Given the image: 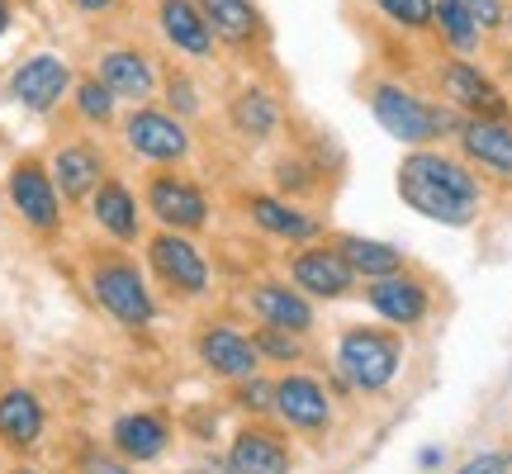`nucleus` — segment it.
<instances>
[{"label": "nucleus", "instance_id": "nucleus-1", "mask_svg": "<svg viewBox=\"0 0 512 474\" xmlns=\"http://www.w3.org/2000/svg\"><path fill=\"white\" fill-rule=\"evenodd\" d=\"M399 200L441 228H470L484 204V185L470 171V162L432 152V147H413L399 162Z\"/></svg>", "mask_w": 512, "mask_h": 474}, {"label": "nucleus", "instance_id": "nucleus-2", "mask_svg": "<svg viewBox=\"0 0 512 474\" xmlns=\"http://www.w3.org/2000/svg\"><path fill=\"white\" fill-rule=\"evenodd\" d=\"M370 114H375V124H380L394 143H408V147L437 143V138H446V133L460 128V114L451 110V105H432V100L413 95L408 86H399V81H380V86L370 91Z\"/></svg>", "mask_w": 512, "mask_h": 474}, {"label": "nucleus", "instance_id": "nucleus-3", "mask_svg": "<svg viewBox=\"0 0 512 474\" xmlns=\"http://www.w3.org/2000/svg\"><path fill=\"white\" fill-rule=\"evenodd\" d=\"M403 365V347L394 332L380 328H347L337 342V375L361 389V394H384L389 384L399 380Z\"/></svg>", "mask_w": 512, "mask_h": 474}, {"label": "nucleus", "instance_id": "nucleus-4", "mask_svg": "<svg viewBox=\"0 0 512 474\" xmlns=\"http://www.w3.org/2000/svg\"><path fill=\"white\" fill-rule=\"evenodd\" d=\"M437 86L460 119H508L512 105L470 57H446L437 67Z\"/></svg>", "mask_w": 512, "mask_h": 474}, {"label": "nucleus", "instance_id": "nucleus-5", "mask_svg": "<svg viewBox=\"0 0 512 474\" xmlns=\"http://www.w3.org/2000/svg\"><path fill=\"white\" fill-rule=\"evenodd\" d=\"M91 290L119 323H128V328H143V323H152V313H157V304H152V294H147V285H143V275L133 271L128 261H100L91 275Z\"/></svg>", "mask_w": 512, "mask_h": 474}, {"label": "nucleus", "instance_id": "nucleus-6", "mask_svg": "<svg viewBox=\"0 0 512 474\" xmlns=\"http://www.w3.org/2000/svg\"><path fill=\"white\" fill-rule=\"evenodd\" d=\"M147 261H152V271L162 275L166 290L185 294V299H200L209 290V261L200 256V247L181 233H162L152 237V247H147Z\"/></svg>", "mask_w": 512, "mask_h": 474}, {"label": "nucleus", "instance_id": "nucleus-7", "mask_svg": "<svg viewBox=\"0 0 512 474\" xmlns=\"http://www.w3.org/2000/svg\"><path fill=\"white\" fill-rule=\"evenodd\" d=\"M366 304L380 313L389 328H418L432 313V290L422 285L418 275L394 271L380 275V280H366Z\"/></svg>", "mask_w": 512, "mask_h": 474}, {"label": "nucleus", "instance_id": "nucleus-8", "mask_svg": "<svg viewBox=\"0 0 512 474\" xmlns=\"http://www.w3.org/2000/svg\"><path fill=\"white\" fill-rule=\"evenodd\" d=\"M147 209H152L157 223L171 228V233H195V228L209 223V200H204V190L195 181H185V176H171V171H162V176L147 181Z\"/></svg>", "mask_w": 512, "mask_h": 474}, {"label": "nucleus", "instance_id": "nucleus-9", "mask_svg": "<svg viewBox=\"0 0 512 474\" xmlns=\"http://www.w3.org/2000/svg\"><path fill=\"white\" fill-rule=\"evenodd\" d=\"M271 413L290 432H323L332 422V399L328 389L309 375H280L271 384Z\"/></svg>", "mask_w": 512, "mask_h": 474}, {"label": "nucleus", "instance_id": "nucleus-10", "mask_svg": "<svg viewBox=\"0 0 512 474\" xmlns=\"http://www.w3.org/2000/svg\"><path fill=\"white\" fill-rule=\"evenodd\" d=\"M290 280L299 294L309 299H347L356 290V271L347 266V256L337 247H299L290 261Z\"/></svg>", "mask_w": 512, "mask_h": 474}, {"label": "nucleus", "instance_id": "nucleus-11", "mask_svg": "<svg viewBox=\"0 0 512 474\" xmlns=\"http://www.w3.org/2000/svg\"><path fill=\"white\" fill-rule=\"evenodd\" d=\"M456 143L470 166L512 181V124L508 119H460Z\"/></svg>", "mask_w": 512, "mask_h": 474}, {"label": "nucleus", "instance_id": "nucleus-12", "mask_svg": "<svg viewBox=\"0 0 512 474\" xmlns=\"http://www.w3.org/2000/svg\"><path fill=\"white\" fill-rule=\"evenodd\" d=\"M290 465V441L271 427H242L228 446V460H223L228 474H290Z\"/></svg>", "mask_w": 512, "mask_h": 474}, {"label": "nucleus", "instance_id": "nucleus-13", "mask_svg": "<svg viewBox=\"0 0 512 474\" xmlns=\"http://www.w3.org/2000/svg\"><path fill=\"white\" fill-rule=\"evenodd\" d=\"M128 147L147 157V162H181L190 152V133L181 128V119H171L162 110H138L128 114Z\"/></svg>", "mask_w": 512, "mask_h": 474}, {"label": "nucleus", "instance_id": "nucleus-14", "mask_svg": "<svg viewBox=\"0 0 512 474\" xmlns=\"http://www.w3.org/2000/svg\"><path fill=\"white\" fill-rule=\"evenodd\" d=\"M200 361L214 375H223V380H247V375L261 370V351H256V342L247 332L228 328V323H214V328L200 332Z\"/></svg>", "mask_w": 512, "mask_h": 474}, {"label": "nucleus", "instance_id": "nucleus-15", "mask_svg": "<svg viewBox=\"0 0 512 474\" xmlns=\"http://www.w3.org/2000/svg\"><path fill=\"white\" fill-rule=\"evenodd\" d=\"M67 86H72V72H67V62H62V57H53V53L29 57V62L10 76V95H15L19 105L38 110V114L53 110Z\"/></svg>", "mask_w": 512, "mask_h": 474}, {"label": "nucleus", "instance_id": "nucleus-16", "mask_svg": "<svg viewBox=\"0 0 512 474\" xmlns=\"http://www.w3.org/2000/svg\"><path fill=\"white\" fill-rule=\"evenodd\" d=\"M10 200H15V209L34 223V228H43V233L57 228V214H62V209H57V185L38 162H19L15 171H10Z\"/></svg>", "mask_w": 512, "mask_h": 474}, {"label": "nucleus", "instance_id": "nucleus-17", "mask_svg": "<svg viewBox=\"0 0 512 474\" xmlns=\"http://www.w3.org/2000/svg\"><path fill=\"white\" fill-rule=\"evenodd\" d=\"M252 309L266 328H285V332H309L313 328V304L309 294H299L294 285H280V280H266L252 290Z\"/></svg>", "mask_w": 512, "mask_h": 474}, {"label": "nucleus", "instance_id": "nucleus-18", "mask_svg": "<svg viewBox=\"0 0 512 474\" xmlns=\"http://www.w3.org/2000/svg\"><path fill=\"white\" fill-rule=\"evenodd\" d=\"M162 29H166V38L190 57H209L214 43H219L200 10V0H162Z\"/></svg>", "mask_w": 512, "mask_h": 474}, {"label": "nucleus", "instance_id": "nucleus-19", "mask_svg": "<svg viewBox=\"0 0 512 474\" xmlns=\"http://www.w3.org/2000/svg\"><path fill=\"white\" fill-rule=\"evenodd\" d=\"M247 214H252V223L261 233L280 237V242H299V247L323 233L313 214H304V209H294V204H285V200H271V195H252Z\"/></svg>", "mask_w": 512, "mask_h": 474}, {"label": "nucleus", "instance_id": "nucleus-20", "mask_svg": "<svg viewBox=\"0 0 512 474\" xmlns=\"http://www.w3.org/2000/svg\"><path fill=\"white\" fill-rule=\"evenodd\" d=\"M166 441H171V427L162 413H124L114 422V451L124 460H157Z\"/></svg>", "mask_w": 512, "mask_h": 474}, {"label": "nucleus", "instance_id": "nucleus-21", "mask_svg": "<svg viewBox=\"0 0 512 474\" xmlns=\"http://www.w3.org/2000/svg\"><path fill=\"white\" fill-rule=\"evenodd\" d=\"M100 81H105L119 100H147L152 86H157V72H152V62H147L143 53L114 48V53L100 57Z\"/></svg>", "mask_w": 512, "mask_h": 474}, {"label": "nucleus", "instance_id": "nucleus-22", "mask_svg": "<svg viewBox=\"0 0 512 474\" xmlns=\"http://www.w3.org/2000/svg\"><path fill=\"white\" fill-rule=\"evenodd\" d=\"M43 437V403L29 389H5L0 394V441H10L15 451H29Z\"/></svg>", "mask_w": 512, "mask_h": 474}, {"label": "nucleus", "instance_id": "nucleus-23", "mask_svg": "<svg viewBox=\"0 0 512 474\" xmlns=\"http://www.w3.org/2000/svg\"><path fill=\"white\" fill-rule=\"evenodd\" d=\"M105 181V162H100V152L86 143H72L57 152L53 162V185L67 195V200H86L95 185Z\"/></svg>", "mask_w": 512, "mask_h": 474}, {"label": "nucleus", "instance_id": "nucleus-24", "mask_svg": "<svg viewBox=\"0 0 512 474\" xmlns=\"http://www.w3.org/2000/svg\"><path fill=\"white\" fill-rule=\"evenodd\" d=\"M200 10L214 38L233 43V48H252L256 34H261V15L252 10V0H200Z\"/></svg>", "mask_w": 512, "mask_h": 474}, {"label": "nucleus", "instance_id": "nucleus-25", "mask_svg": "<svg viewBox=\"0 0 512 474\" xmlns=\"http://www.w3.org/2000/svg\"><path fill=\"white\" fill-rule=\"evenodd\" d=\"M337 252L347 256V266L356 271V280H380V275L403 271V252H399V247L375 242V237L347 233V237H337Z\"/></svg>", "mask_w": 512, "mask_h": 474}, {"label": "nucleus", "instance_id": "nucleus-26", "mask_svg": "<svg viewBox=\"0 0 512 474\" xmlns=\"http://www.w3.org/2000/svg\"><path fill=\"white\" fill-rule=\"evenodd\" d=\"M432 29H437V38L451 48L456 57H470L479 53V43H484V29H479V19L460 5V0H437L432 5Z\"/></svg>", "mask_w": 512, "mask_h": 474}, {"label": "nucleus", "instance_id": "nucleus-27", "mask_svg": "<svg viewBox=\"0 0 512 474\" xmlns=\"http://www.w3.org/2000/svg\"><path fill=\"white\" fill-rule=\"evenodd\" d=\"M95 219L110 237L133 242L138 237V200L128 195V185L119 181H100L95 185Z\"/></svg>", "mask_w": 512, "mask_h": 474}, {"label": "nucleus", "instance_id": "nucleus-28", "mask_svg": "<svg viewBox=\"0 0 512 474\" xmlns=\"http://www.w3.org/2000/svg\"><path fill=\"white\" fill-rule=\"evenodd\" d=\"M233 128H238L242 138H256V143L271 138L275 128H280V100L271 91H261V86L242 91L233 100Z\"/></svg>", "mask_w": 512, "mask_h": 474}, {"label": "nucleus", "instance_id": "nucleus-29", "mask_svg": "<svg viewBox=\"0 0 512 474\" xmlns=\"http://www.w3.org/2000/svg\"><path fill=\"white\" fill-rule=\"evenodd\" d=\"M256 351H261V361H280V365H299L304 361V332H285V328H266L252 337Z\"/></svg>", "mask_w": 512, "mask_h": 474}, {"label": "nucleus", "instance_id": "nucleus-30", "mask_svg": "<svg viewBox=\"0 0 512 474\" xmlns=\"http://www.w3.org/2000/svg\"><path fill=\"white\" fill-rule=\"evenodd\" d=\"M432 5H437V0H375V10H380L389 24L408 29V34L432 29Z\"/></svg>", "mask_w": 512, "mask_h": 474}, {"label": "nucleus", "instance_id": "nucleus-31", "mask_svg": "<svg viewBox=\"0 0 512 474\" xmlns=\"http://www.w3.org/2000/svg\"><path fill=\"white\" fill-rule=\"evenodd\" d=\"M76 110L86 114L91 124H110L114 119V91L105 81H81L76 86Z\"/></svg>", "mask_w": 512, "mask_h": 474}, {"label": "nucleus", "instance_id": "nucleus-32", "mask_svg": "<svg viewBox=\"0 0 512 474\" xmlns=\"http://www.w3.org/2000/svg\"><path fill=\"white\" fill-rule=\"evenodd\" d=\"M238 399L252 408V413H271V384L261 380V375H247V380H238Z\"/></svg>", "mask_w": 512, "mask_h": 474}, {"label": "nucleus", "instance_id": "nucleus-33", "mask_svg": "<svg viewBox=\"0 0 512 474\" xmlns=\"http://www.w3.org/2000/svg\"><path fill=\"white\" fill-rule=\"evenodd\" d=\"M456 474H508V451H479Z\"/></svg>", "mask_w": 512, "mask_h": 474}, {"label": "nucleus", "instance_id": "nucleus-34", "mask_svg": "<svg viewBox=\"0 0 512 474\" xmlns=\"http://www.w3.org/2000/svg\"><path fill=\"white\" fill-rule=\"evenodd\" d=\"M166 95H171V110H181V114H195V110H200V95H195V86H190L185 76H176V81L166 86Z\"/></svg>", "mask_w": 512, "mask_h": 474}, {"label": "nucleus", "instance_id": "nucleus-35", "mask_svg": "<svg viewBox=\"0 0 512 474\" xmlns=\"http://www.w3.org/2000/svg\"><path fill=\"white\" fill-rule=\"evenodd\" d=\"M86 474H133V470H124V465H119V460H86Z\"/></svg>", "mask_w": 512, "mask_h": 474}, {"label": "nucleus", "instance_id": "nucleus-36", "mask_svg": "<svg viewBox=\"0 0 512 474\" xmlns=\"http://www.w3.org/2000/svg\"><path fill=\"white\" fill-rule=\"evenodd\" d=\"M76 5H81V10H86V15H100V10H110L114 0H76Z\"/></svg>", "mask_w": 512, "mask_h": 474}, {"label": "nucleus", "instance_id": "nucleus-37", "mask_svg": "<svg viewBox=\"0 0 512 474\" xmlns=\"http://www.w3.org/2000/svg\"><path fill=\"white\" fill-rule=\"evenodd\" d=\"M432 465H441V451L432 446V451H422V470H432Z\"/></svg>", "mask_w": 512, "mask_h": 474}, {"label": "nucleus", "instance_id": "nucleus-38", "mask_svg": "<svg viewBox=\"0 0 512 474\" xmlns=\"http://www.w3.org/2000/svg\"><path fill=\"white\" fill-rule=\"evenodd\" d=\"M5 24H10V0H0V34H5Z\"/></svg>", "mask_w": 512, "mask_h": 474}, {"label": "nucleus", "instance_id": "nucleus-39", "mask_svg": "<svg viewBox=\"0 0 512 474\" xmlns=\"http://www.w3.org/2000/svg\"><path fill=\"white\" fill-rule=\"evenodd\" d=\"M190 474H219V470H214V465H204V470H190ZM223 474H228V470H223Z\"/></svg>", "mask_w": 512, "mask_h": 474}, {"label": "nucleus", "instance_id": "nucleus-40", "mask_svg": "<svg viewBox=\"0 0 512 474\" xmlns=\"http://www.w3.org/2000/svg\"><path fill=\"white\" fill-rule=\"evenodd\" d=\"M503 19H508V29H512V10H508V15H503Z\"/></svg>", "mask_w": 512, "mask_h": 474}, {"label": "nucleus", "instance_id": "nucleus-41", "mask_svg": "<svg viewBox=\"0 0 512 474\" xmlns=\"http://www.w3.org/2000/svg\"><path fill=\"white\" fill-rule=\"evenodd\" d=\"M10 474H34V470H10Z\"/></svg>", "mask_w": 512, "mask_h": 474}, {"label": "nucleus", "instance_id": "nucleus-42", "mask_svg": "<svg viewBox=\"0 0 512 474\" xmlns=\"http://www.w3.org/2000/svg\"><path fill=\"white\" fill-rule=\"evenodd\" d=\"M508 474H512V451H508Z\"/></svg>", "mask_w": 512, "mask_h": 474}, {"label": "nucleus", "instance_id": "nucleus-43", "mask_svg": "<svg viewBox=\"0 0 512 474\" xmlns=\"http://www.w3.org/2000/svg\"><path fill=\"white\" fill-rule=\"evenodd\" d=\"M508 76H512V53H508Z\"/></svg>", "mask_w": 512, "mask_h": 474}]
</instances>
